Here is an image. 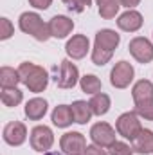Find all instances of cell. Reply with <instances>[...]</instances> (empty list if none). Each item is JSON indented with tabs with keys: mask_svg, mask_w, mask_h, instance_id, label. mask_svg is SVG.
I'll return each mask as SVG.
<instances>
[{
	"mask_svg": "<svg viewBox=\"0 0 153 155\" xmlns=\"http://www.w3.org/2000/svg\"><path fill=\"white\" fill-rule=\"evenodd\" d=\"M18 72L22 78V83L34 94H40L47 88V83H49V74L43 67H38L31 61H24L20 63L18 67Z\"/></svg>",
	"mask_w": 153,
	"mask_h": 155,
	"instance_id": "1",
	"label": "cell"
},
{
	"mask_svg": "<svg viewBox=\"0 0 153 155\" xmlns=\"http://www.w3.org/2000/svg\"><path fill=\"white\" fill-rule=\"evenodd\" d=\"M18 25H20V29L25 35L33 36V38L38 40V41H47V40L50 38L49 24H45L41 20V16H40L38 13H29V11L27 13H22L20 15V20H18Z\"/></svg>",
	"mask_w": 153,
	"mask_h": 155,
	"instance_id": "2",
	"label": "cell"
},
{
	"mask_svg": "<svg viewBox=\"0 0 153 155\" xmlns=\"http://www.w3.org/2000/svg\"><path fill=\"white\" fill-rule=\"evenodd\" d=\"M115 128H117L119 135H122L124 139L133 141L137 137V134L142 130V124H141V119L135 112H124V114H121L117 117Z\"/></svg>",
	"mask_w": 153,
	"mask_h": 155,
	"instance_id": "3",
	"label": "cell"
},
{
	"mask_svg": "<svg viewBox=\"0 0 153 155\" xmlns=\"http://www.w3.org/2000/svg\"><path fill=\"white\" fill-rule=\"evenodd\" d=\"M54 144V134L49 126L38 124L31 130V146L34 152H49Z\"/></svg>",
	"mask_w": 153,
	"mask_h": 155,
	"instance_id": "4",
	"label": "cell"
},
{
	"mask_svg": "<svg viewBox=\"0 0 153 155\" xmlns=\"http://www.w3.org/2000/svg\"><path fill=\"white\" fill-rule=\"evenodd\" d=\"M133 74H135V71H133L132 63L121 60L115 63L112 72H110V83L115 88H126L133 81Z\"/></svg>",
	"mask_w": 153,
	"mask_h": 155,
	"instance_id": "5",
	"label": "cell"
},
{
	"mask_svg": "<svg viewBox=\"0 0 153 155\" xmlns=\"http://www.w3.org/2000/svg\"><path fill=\"white\" fill-rule=\"evenodd\" d=\"M60 146L65 155H83L86 150V139L79 132H67L61 135Z\"/></svg>",
	"mask_w": 153,
	"mask_h": 155,
	"instance_id": "6",
	"label": "cell"
},
{
	"mask_svg": "<svg viewBox=\"0 0 153 155\" xmlns=\"http://www.w3.org/2000/svg\"><path fill=\"white\" fill-rule=\"evenodd\" d=\"M130 54L139 61V63H150L153 61V43L144 36H137L128 43Z\"/></svg>",
	"mask_w": 153,
	"mask_h": 155,
	"instance_id": "7",
	"label": "cell"
},
{
	"mask_svg": "<svg viewBox=\"0 0 153 155\" xmlns=\"http://www.w3.org/2000/svg\"><path fill=\"white\" fill-rule=\"evenodd\" d=\"M79 71L70 60H63L60 63V71L56 76V85L60 88H74L79 81Z\"/></svg>",
	"mask_w": 153,
	"mask_h": 155,
	"instance_id": "8",
	"label": "cell"
},
{
	"mask_svg": "<svg viewBox=\"0 0 153 155\" xmlns=\"http://www.w3.org/2000/svg\"><path fill=\"white\" fill-rule=\"evenodd\" d=\"M90 139L101 148H110L115 143V130L108 123H96L90 128Z\"/></svg>",
	"mask_w": 153,
	"mask_h": 155,
	"instance_id": "9",
	"label": "cell"
},
{
	"mask_svg": "<svg viewBox=\"0 0 153 155\" xmlns=\"http://www.w3.org/2000/svg\"><path fill=\"white\" fill-rule=\"evenodd\" d=\"M2 137H4V141H5L9 146H20V144H24L25 139H27V128H25L24 123L13 121V123L5 124Z\"/></svg>",
	"mask_w": 153,
	"mask_h": 155,
	"instance_id": "10",
	"label": "cell"
},
{
	"mask_svg": "<svg viewBox=\"0 0 153 155\" xmlns=\"http://www.w3.org/2000/svg\"><path fill=\"white\" fill-rule=\"evenodd\" d=\"M74 29V22L69 18V16H63V15H56L50 18L49 22V31H50V36L52 38H67Z\"/></svg>",
	"mask_w": 153,
	"mask_h": 155,
	"instance_id": "11",
	"label": "cell"
},
{
	"mask_svg": "<svg viewBox=\"0 0 153 155\" xmlns=\"http://www.w3.org/2000/svg\"><path fill=\"white\" fill-rule=\"evenodd\" d=\"M132 97H133L135 107L153 103V83L148 79H139L132 88Z\"/></svg>",
	"mask_w": 153,
	"mask_h": 155,
	"instance_id": "12",
	"label": "cell"
},
{
	"mask_svg": "<svg viewBox=\"0 0 153 155\" xmlns=\"http://www.w3.org/2000/svg\"><path fill=\"white\" fill-rule=\"evenodd\" d=\"M65 51H67L69 58H72V60H81V58H85V56L88 54V51H90V41H88V38H86L85 35H76V36H72V38L67 41Z\"/></svg>",
	"mask_w": 153,
	"mask_h": 155,
	"instance_id": "13",
	"label": "cell"
},
{
	"mask_svg": "<svg viewBox=\"0 0 153 155\" xmlns=\"http://www.w3.org/2000/svg\"><path fill=\"white\" fill-rule=\"evenodd\" d=\"M144 20H142V15L139 11H133V9H128L126 13H122L119 18H117V27L121 31H126V33H135L142 27Z\"/></svg>",
	"mask_w": 153,
	"mask_h": 155,
	"instance_id": "14",
	"label": "cell"
},
{
	"mask_svg": "<svg viewBox=\"0 0 153 155\" xmlns=\"http://www.w3.org/2000/svg\"><path fill=\"white\" fill-rule=\"evenodd\" d=\"M121 41V36L115 33L114 29H101L96 33V41H94V47H99V49H105V51H110L114 52L117 49Z\"/></svg>",
	"mask_w": 153,
	"mask_h": 155,
	"instance_id": "15",
	"label": "cell"
},
{
	"mask_svg": "<svg viewBox=\"0 0 153 155\" xmlns=\"http://www.w3.org/2000/svg\"><path fill=\"white\" fill-rule=\"evenodd\" d=\"M132 148H133V152H137V153H141V155L153 153V132L142 128L137 134V137L132 141Z\"/></svg>",
	"mask_w": 153,
	"mask_h": 155,
	"instance_id": "16",
	"label": "cell"
},
{
	"mask_svg": "<svg viewBox=\"0 0 153 155\" xmlns=\"http://www.w3.org/2000/svg\"><path fill=\"white\" fill-rule=\"evenodd\" d=\"M47 108H49V105H47L45 99L33 97V99H29L25 103V116L29 117L31 121H40V119H43V116L47 114Z\"/></svg>",
	"mask_w": 153,
	"mask_h": 155,
	"instance_id": "17",
	"label": "cell"
},
{
	"mask_svg": "<svg viewBox=\"0 0 153 155\" xmlns=\"http://www.w3.org/2000/svg\"><path fill=\"white\" fill-rule=\"evenodd\" d=\"M52 123L58 128H67L74 123V116H72V108L69 105H58L52 110Z\"/></svg>",
	"mask_w": 153,
	"mask_h": 155,
	"instance_id": "18",
	"label": "cell"
},
{
	"mask_svg": "<svg viewBox=\"0 0 153 155\" xmlns=\"http://www.w3.org/2000/svg\"><path fill=\"white\" fill-rule=\"evenodd\" d=\"M70 108H72L74 123H77V124H86L90 121V117L94 116L92 114V108H90V105L86 101H74L70 105Z\"/></svg>",
	"mask_w": 153,
	"mask_h": 155,
	"instance_id": "19",
	"label": "cell"
},
{
	"mask_svg": "<svg viewBox=\"0 0 153 155\" xmlns=\"http://www.w3.org/2000/svg\"><path fill=\"white\" fill-rule=\"evenodd\" d=\"M88 105H90L94 116H105L110 110V96L105 94V92L94 94V97L88 101Z\"/></svg>",
	"mask_w": 153,
	"mask_h": 155,
	"instance_id": "20",
	"label": "cell"
},
{
	"mask_svg": "<svg viewBox=\"0 0 153 155\" xmlns=\"http://www.w3.org/2000/svg\"><path fill=\"white\" fill-rule=\"evenodd\" d=\"M20 81H22V78H20L18 71H15L11 67H2L0 69V85H2V88H13Z\"/></svg>",
	"mask_w": 153,
	"mask_h": 155,
	"instance_id": "21",
	"label": "cell"
},
{
	"mask_svg": "<svg viewBox=\"0 0 153 155\" xmlns=\"http://www.w3.org/2000/svg\"><path fill=\"white\" fill-rule=\"evenodd\" d=\"M79 85H81V90L85 94H99L101 92V79L94 74H85V76L79 79Z\"/></svg>",
	"mask_w": 153,
	"mask_h": 155,
	"instance_id": "22",
	"label": "cell"
},
{
	"mask_svg": "<svg viewBox=\"0 0 153 155\" xmlns=\"http://www.w3.org/2000/svg\"><path fill=\"white\" fill-rule=\"evenodd\" d=\"M0 99H2V103H4L5 107H16V105L22 103L24 94H22V90H18L16 87H13V88H2Z\"/></svg>",
	"mask_w": 153,
	"mask_h": 155,
	"instance_id": "23",
	"label": "cell"
},
{
	"mask_svg": "<svg viewBox=\"0 0 153 155\" xmlns=\"http://www.w3.org/2000/svg\"><path fill=\"white\" fill-rule=\"evenodd\" d=\"M99 5V15L101 18L105 20H112L115 15L119 13V7H121V0H103Z\"/></svg>",
	"mask_w": 153,
	"mask_h": 155,
	"instance_id": "24",
	"label": "cell"
},
{
	"mask_svg": "<svg viewBox=\"0 0 153 155\" xmlns=\"http://www.w3.org/2000/svg\"><path fill=\"white\" fill-rule=\"evenodd\" d=\"M112 54H114V52H110V51H105V49L94 47V49H92V63L103 67V65H106V63L112 60Z\"/></svg>",
	"mask_w": 153,
	"mask_h": 155,
	"instance_id": "25",
	"label": "cell"
},
{
	"mask_svg": "<svg viewBox=\"0 0 153 155\" xmlns=\"http://www.w3.org/2000/svg\"><path fill=\"white\" fill-rule=\"evenodd\" d=\"M110 155H133V148L128 146L126 143L115 141L114 144L110 146Z\"/></svg>",
	"mask_w": 153,
	"mask_h": 155,
	"instance_id": "26",
	"label": "cell"
},
{
	"mask_svg": "<svg viewBox=\"0 0 153 155\" xmlns=\"http://www.w3.org/2000/svg\"><path fill=\"white\" fill-rule=\"evenodd\" d=\"M13 35H15V27H13V24H11L5 16L0 18V40H9Z\"/></svg>",
	"mask_w": 153,
	"mask_h": 155,
	"instance_id": "27",
	"label": "cell"
},
{
	"mask_svg": "<svg viewBox=\"0 0 153 155\" xmlns=\"http://www.w3.org/2000/svg\"><path fill=\"white\" fill-rule=\"evenodd\" d=\"M133 112H135L139 117H144L146 121H153V103L142 105V107H135Z\"/></svg>",
	"mask_w": 153,
	"mask_h": 155,
	"instance_id": "28",
	"label": "cell"
},
{
	"mask_svg": "<svg viewBox=\"0 0 153 155\" xmlns=\"http://www.w3.org/2000/svg\"><path fill=\"white\" fill-rule=\"evenodd\" d=\"M63 4H65L70 11H74V13H83L85 7H86L83 0H63Z\"/></svg>",
	"mask_w": 153,
	"mask_h": 155,
	"instance_id": "29",
	"label": "cell"
},
{
	"mask_svg": "<svg viewBox=\"0 0 153 155\" xmlns=\"http://www.w3.org/2000/svg\"><path fill=\"white\" fill-rule=\"evenodd\" d=\"M29 4L34 7V9H49L52 0H29Z\"/></svg>",
	"mask_w": 153,
	"mask_h": 155,
	"instance_id": "30",
	"label": "cell"
},
{
	"mask_svg": "<svg viewBox=\"0 0 153 155\" xmlns=\"http://www.w3.org/2000/svg\"><path fill=\"white\" fill-rule=\"evenodd\" d=\"M83 155H106V152L101 150V146L92 144V146H86V150H85V153Z\"/></svg>",
	"mask_w": 153,
	"mask_h": 155,
	"instance_id": "31",
	"label": "cell"
},
{
	"mask_svg": "<svg viewBox=\"0 0 153 155\" xmlns=\"http://www.w3.org/2000/svg\"><path fill=\"white\" fill-rule=\"evenodd\" d=\"M141 4V0H121V5H124V7H128V9H133L135 5H139Z\"/></svg>",
	"mask_w": 153,
	"mask_h": 155,
	"instance_id": "32",
	"label": "cell"
},
{
	"mask_svg": "<svg viewBox=\"0 0 153 155\" xmlns=\"http://www.w3.org/2000/svg\"><path fill=\"white\" fill-rule=\"evenodd\" d=\"M45 155H63V153H56V152H45Z\"/></svg>",
	"mask_w": 153,
	"mask_h": 155,
	"instance_id": "33",
	"label": "cell"
},
{
	"mask_svg": "<svg viewBox=\"0 0 153 155\" xmlns=\"http://www.w3.org/2000/svg\"><path fill=\"white\" fill-rule=\"evenodd\" d=\"M83 2H85V5H86V7H88V5L92 4V0H83Z\"/></svg>",
	"mask_w": 153,
	"mask_h": 155,
	"instance_id": "34",
	"label": "cell"
},
{
	"mask_svg": "<svg viewBox=\"0 0 153 155\" xmlns=\"http://www.w3.org/2000/svg\"><path fill=\"white\" fill-rule=\"evenodd\" d=\"M96 2H97V4H101V2H103V0H96Z\"/></svg>",
	"mask_w": 153,
	"mask_h": 155,
	"instance_id": "35",
	"label": "cell"
}]
</instances>
